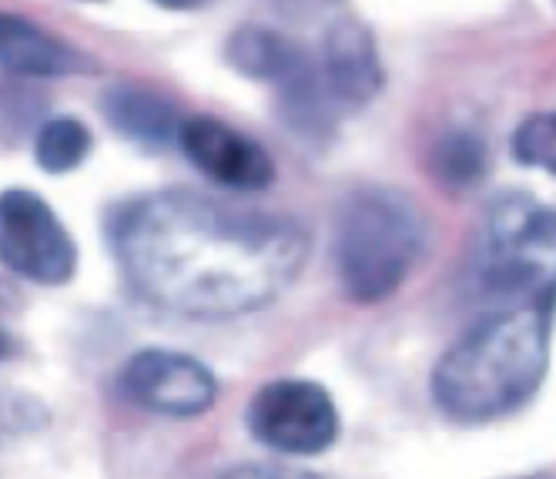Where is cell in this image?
Listing matches in <instances>:
<instances>
[{
	"label": "cell",
	"mask_w": 556,
	"mask_h": 479,
	"mask_svg": "<svg viewBox=\"0 0 556 479\" xmlns=\"http://www.w3.org/2000/svg\"><path fill=\"white\" fill-rule=\"evenodd\" d=\"M122 389L135 406L172 419L202 416L218 399L215 373L198 358L172 349L135 352L122 369Z\"/></svg>",
	"instance_id": "ba28073f"
},
{
	"label": "cell",
	"mask_w": 556,
	"mask_h": 479,
	"mask_svg": "<svg viewBox=\"0 0 556 479\" xmlns=\"http://www.w3.org/2000/svg\"><path fill=\"white\" fill-rule=\"evenodd\" d=\"M11 355H14V339H11L8 329H0V363H4V358H11Z\"/></svg>",
	"instance_id": "ac0fdd59"
},
{
	"label": "cell",
	"mask_w": 556,
	"mask_h": 479,
	"mask_svg": "<svg viewBox=\"0 0 556 479\" xmlns=\"http://www.w3.org/2000/svg\"><path fill=\"white\" fill-rule=\"evenodd\" d=\"M178 144L188 162L208 181L231 191H262L275 181L268 151L249 135L215 117H188L178 125Z\"/></svg>",
	"instance_id": "9c48e42d"
},
{
	"label": "cell",
	"mask_w": 556,
	"mask_h": 479,
	"mask_svg": "<svg viewBox=\"0 0 556 479\" xmlns=\"http://www.w3.org/2000/svg\"><path fill=\"white\" fill-rule=\"evenodd\" d=\"M469 286L496 308L556 305V209L527 194L490 205L469 249Z\"/></svg>",
	"instance_id": "3957f363"
},
{
	"label": "cell",
	"mask_w": 556,
	"mask_h": 479,
	"mask_svg": "<svg viewBox=\"0 0 556 479\" xmlns=\"http://www.w3.org/2000/svg\"><path fill=\"white\" fill-rule=\"evenodd\" d=\"M319 77L336 108L369 104L379 94L382 77H386L372 34L355 21L336 24L323 45Z\"/></svg>",
	"instance_id": "30bf717a"
},
{
	"label": "cell",
	"mask_w": 556,
	"mask_h": 479,
	"mask_svg": "<svg viewBox=\"0 0 556 479\" xmlns=\"http://www.w3.org/2000/svg\"><path fill=\"white\" fill-rule=\"evenodd\" d=\"M486 162L490 157L483 141L466 128L443 131L429 154L432 178H440L450 191H469L480 185L486 175Z\"/></svg>",
	"instance_id": "4fadbf2b"
},
{
	"label": "cell",
	"mask_w": 556,
	"mask_h": 479,
	"mask_svg": "<svg viewBox=\"0 0 556 479\" xmlns=\"http://www.w3.org/2000/svg\"><path fill=\"white\" fill-rule=\"evenodd\" d=\"M0 265L37 286H64L74 275L77 245L41 194L0 191Z\"/></svg>",
	"instance_id": "52a82bcc"
},
{
	"label": "cell",
	"mask_w": 556,
	"mask_h": 479,
	"mask_svg": "<svg viewBox=\"0 0 556 479\" xmlns=\"http://www.w3.org/2000/svg\"><path fill=\"white\" fill-rule=\"evenodd\" d=\"M101 104L108 122L138 144H165L181 125L178 108L141 85H111Z\"/></svg>",
	"instance_id": "7c38bea8"
},
{
	"label": "cell",
	"mask_w": 556,
	"mask_h": 479,
	"mask_svg": "<svg viewBox=\"0 0 556 479\" xmlns=\"http://www.w3.org/2000/svg\"><path fill=\"white\" fill-rule=\"evenodd\" d=\"M228 479H299V476H286V472H268V469H242Z\"/></svg>",
	"instance_id": "2e32d148"
},
{
	"label": "cell",
	"mask_w": 556,
	"mask_h": 479,
	"mask_svg": "<svg viewBox=\"0 0 556 479\" xmlns=\"http://www.w3.org/2000/svg\"><path fill=\"white\" fill-rule=\"evenodd\" d=\"M111 245L144 302L188 318L265 308L308 259V235L295 218L181 188L117 209Z\"/></svg>",
	"instance_id": "6da1fadb"
},
{
	"label": "cell",
	"mask_w": 556,
	"mask_h": 479,
	"mask_svg": "<svg viewBox=\"0 0 556 479\" xmlns=\"http://www.w3.org/2000/svg\"><path fill=\"white\" fill-rule=\"evenodd\" d=\"M245 419L262 446L286 456H319L336 446L342 429L332 392L308 379L262 386L252 395Z\"/></svg>",
	"instance_id": "8992f818"
},
{
	"label": "cell",
	"mask_w": 556,
	"mask_h": 479,
	"mask_svg": "<svg viewBox=\"0 0 556 479\" xmlns=\"http://www.w3.org/2000/svg\"><path fill=\"white\" fill-rule=\"evenodd\" d=\"M154 4L168 11H191V8H202L205 0H154Z\"/></svg>",
	"instance_id": "e0dca14e"
},
{
	"label": "cell",
	"mask_w": 556,
	"mask_h": 479,
	"mask_svg": "<svg viewBox=\"0 0 556 479\" xmlns=\"http://www.w3.org/2000/svg\"><path fill=\"white\" fill-rule=\"evenodd\" d=\"M225 58L245 77L278 85L286 122L299 135H326L332 128V101L323 88L319 67L289 34L268 27H238L228 37Z\"/></svg>",
	"instance_id": "5b68a950"
},
{
	"label": "cell",
	"mask_w": 556,
	"mask_h": 479,
	"mask_svg": "<svg viewBox=\"0 0 556 479\" xmlns=\"http://www.w3.org/2000/svg\"><path fill=\"white\" fill-rule=\"evenodd\" d=\"M509 151L523 168H536L556 178V111H536L516 125Z\"/></svg>",
	"instance_id": "9a60e30c"
},
{
	"label": "cell",
	"mask_w": 556,
	"mask_h": 479,
	"mask_svg": "<svg viewBox=\"0 0 556 479\" xmlns=\"http://www.w3.org/2000/svg\"><path fill=\"white\" fill-rule=\"evenodd\" d=\"M0 67L21 77H64L88 71L91 64L37 24L17 14H0Z\"/></svg>",
	"instance_id": "8fae6325"
},
{
	"label": "cell",
	"mask_w": 556,
	"mask_h": 479,
	"mask_svg": "<svg viewBox=\"0 0 556 479\" xmlns=\"http://www.w3.org/2000/svg\"><path fill=\"white\" fill-rule=\"evenodd\" d=\"M553 308H496L469 326L432 369V403L450 423L486 426L520 413L549 369Z\"/></svg>",
	"instance_id": "7a4b0ae2"
},
{
	"label": "cell",
	"mask_w": 556,
	"mask_h": 479,
	"mask_svg": "<svg viewBox=\"0 0 556 479\" xmlns=\"http://www.w3.org/2000/svg\"><path fill=\"white\" fill-rule=\"evenodd\" d=\"M88 151H91V135L81 122H74V117H54V122H48L37 131V141H34L37 165L51 175L74 172L88 157Z\"/></svg>",
	"instance_id": "5bb4252c"
},
{
	"label": "cell",
	"mask_w": 556,
	"mask_h": 479,
	"mask_svg": "<svg viewBox=\"0 0 556 479\" xmlns=\"http://www.w3.org/2000/svg\"><path fill=\"white\" fill-rule=\"evenodd\" d=\"M426 249V218L395 188H359L345 198L336 228V265L352 302L376 305L403 289Z\"/></svg>",
	"instance_id": "277c9868"
}]
</instances>
